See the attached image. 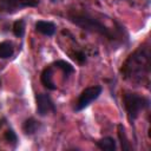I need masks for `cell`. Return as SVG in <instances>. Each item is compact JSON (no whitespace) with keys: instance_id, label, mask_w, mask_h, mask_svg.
<instances>
[{"instance_id":"obj_10","label":"cell","mask_w":151,"mask_h":151,"mask_svg":"<svg viewBox=\"0 0 151 151\" xmlns=\"http://www.w3.org/2000/svg\"><path fill=\"white\" fill-rule=\"evenodd\" d=\"M98 149L103 151H114L117 149V143L112 137H104L96 142Z\"/></svg>"},{"instance_id":"obj_1","label":"cell","mask_w":151,"mask_h":151,"mask_svg":"<svg viewBox=\"0 0 151 151\" xmlns=\"http://www.w3.org/2000/svg\"><path fill=\"white\" fill-rule=\"evenodd\" d=\"M150 66V51L149 47L143 45L127 57L122 66L120 72L126 80L139 85L149 79Z\"/></svg>"},{"instance_id":"obj_9","label":"cell","mask_w":151,"mask_h":151,"mask_svg":"<svg viewBox=\"0 0 151 151\" xmlns=\"http://www.w3.org/2000/svg\"><path fill=\"white\" fill-rule=\"evenodd\" d=\"M40 129H41V123L34 118H28L22 124V131L28 136L37 133Z\"/></svg>"},{"instance_id":"obj_14","label":"cell","mask_w":151,"mask_h":151,"mask_svg":"<svg viewBox=\"0 0 151 151\" xmlns=\"http://www.w3.org/2000/svg\"><path fill=\"white\" fill-rule=\"evenodd\" d=\"M25 20L24 19H19L17 20L14 24H13V33L15 37L18 38H21L24 34H25Z\"/></svg>"},{"instance_id":"obj_12","label":"cell","mask_w":151,"mask_h":151,"mask_svg":"<svg viewBox=\"0 0 151 151\" xmlns=\"http://www.w3.org/2000/svg\"><path fill=\"white\" fill-rule=\"evenodd\" d=\"M14 53V46L12 44V41L5 40L2 42H0V58L1 59H7L11 58Z\"/></svg>"},{"instance_id":"obj_6","label":"cell","mask_w":151,"mask_h":151,"mask_svg":"<svg viewBox=\"0 0 151 151\" xmlns=\"http://www.w3.org/2000/svg\"><path fill=\"white\" fill-rule=\"evenodd\" d=\"M37 101V113L39 116H46L48 113H54L57 111V107L47 93H38L35 96Z\"/></svg>"},{"instance_id":"obj_11","label":"cell","mask_w":151,"mask_h":151,"mask_svg":"<svg viewBox=\"0 0 151 151\" xmlns=\"http://www.w3.org/2000/svg\"><path fill=\"white\" fill-rule=\"evenodd\" d=\"M118 138H119V142H120V145H122V150H123V151L133 150L132 145L129 143V139H127V137H126L125 127H124L122 124L118 125Z\"/></svg>"},{"instance_id":"obj_2","label":"cell","mask_w":151,"mask_h":151,"mask_svg":"<svg viewBox=\"0 0 151 151\" xmlns=\"http://www.w3.org/2000/svg\"><path fill=\"white\" fill-rule=\"evenodd\" d=\"M67 18L71 22H73L74 25L79 26L80 28L92 32V33H97L100 34L105 38H107L109 40H117L120 39L122 33H118V31L113 32L111 28H109L106 25H104L99 19H97L96 17H93L90 13H84V12H68Z\"/></svg>"},{"instance_id":"obj_15","label":"cell","mask_w":151,"mask_h":151,"mask_svg":"<svg viewBox=\"0 0 151 151\" xmlns=\"http://www.w3.org/2000/svg\"><path fill=\"white\" fill-rule=\"evenodd\" d=\"M5 139H6L8 143H13V144H17V142H18L17 133H15L12 129H9V130H7V131L5 132Z\"/></svg>"},{"instance_id":"obj_3","label":"cell","mask_w":151,"mask_h":151,"mask_svg":"<svg viewBox=\"0 0 151 151\" xmlns=\"http://www.w3.org/2000/svg\"><path fill=\"white\" fill-rule=\"evenodd\" d=\"M123 101H124V107L126 110L129 120L131 123L138 117L140 111L146 110L150 106V100L146 97L139 96L137 93H130V92L124 93Z\"/></svg>"},{"instance_id":"obj_4","label":"cell","mask_w":151,"mask_h":151,"mask_svg":"<svg viewBox=\"0 0 151 151\" xmlns=\"http://www.w3.org/2000/svg\"><path fill=\"white\" fill-rule=\"evenodd\" d=\"M103 88L101 86L99 85H96V86H90V87H86L79 96L76 105H74V111H81L84 110L85 107H87L93 100H96L100 93H101Z\"/></svg>"},{"instance_id":"obj_16","label":"cell","mask_w":151,"mask_h":151,"mask_svg":"<svg viewBox=\"0 0 151 151\" xmlns=\"http://www.w3.org/2000/svg\"><path fill=\"white\" fill-rule=\"evenodd\" d=\"M72 58H73L76 61H78L79 64H84V63L86 61V55H85V53H84L83 51H76V52L72 54Z\"/></svg>"},{"instance_id":"obj_7","label":"cell","mask_w":151,"mask_h":151,"mask_svg":"<svg viewBox=\"0 0 151 151\" xmlns=\"http://www.w3.org/2000/svg\"><path fill=\"white\" fill-rule=\"evenodd\" d=\"M40 80H41V84L47 88V90H55L57 86L53 81V65L51 66H47L42 70L41 72V76H40Z\"/></svg>"},{"instance_id":"obj_5","label":"cell","mask_w":151,"mask_h":151,"mask_svg":"<svg viewBox=\"0 0 151 151\" xmlns=\"http://www.w3.org/2000/svg\"><path fill=\"white\" fill-rule=\"evenodd\" d=\"M39 0H0V11L14 13L26 7H37Z\"/></svg>"},{"instance_id":"obj_17","label":"cell","mask_w":151,"mask_h":151,"mask_svg":"<svg viewBox=\"0 0 151 151\" xmlns=\"http://www.w3.org/2000/svg\"><path fill=\"white\" fill-rule=\"evenodd\" d=\"M51 1H52V2H55V1H57V0H51Z\"/></svg>"},{"instance_id":"obj_8","label":"cell","mask_w":151,"mask_h":151,"mask_svg":"<svg viewBox=\"0 0 151 151\" xmlns=\"http://www.w3.org/2000/svg\"><path fill=\"white\" fill-rule=\"evenodd\" d=\"M55 25L51 21H44V20H39L35 22V31L44 34V35H47V37H51L55 33Z\"/></svg>"},{"instance_id":"obj_13","label":"cell","mask_w":151,"mask_h":151,"mask_svg":"<svg viewBox=\"0 0 151 151\" xmlns=\"http://www.w3.org/2000/svg\"><path fill=\"white\" fill-rule=\"evenodd\" d=\"M53 66L57 67V68H59V70H61L63 73H64V76H65L66 78H67L70 74H72V73L74 72V67H73L70 63H66V61H64V60H57V61H54V63H53Z\"/></svg>"}]
</instances>
